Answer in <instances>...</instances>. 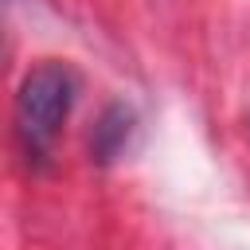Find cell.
<instances>
[{
  "label": "cell",
  "mask_w": 250,
  "mask_h": 250,
  "mask_svg": "<svg viewBox=\"0 0 250 250\" xmlns=\"http://www.w3.org/2000/svg\"><path fill=\"white\" fill-rule=\"evenodd\" d=\"M74 74L62 62H39L23 74L16 94V133L31 156H47L70 105H74Z\"/></svg>",
  "instance_id": "6da1fadb"
},
{
  "label": "cell",
  "mask_w": 250,
  "mask_h": 250,
  "mask_svg": "<svg viewBox=\"0 0 250 250\" xmlns=\"http://www.w3.org/2000/svg\"><path fill=\"white\" fill-rule=\"evenodd\" d=\"M129 129H133V113L125 105H109L102 113V121L94 125V156L98 160H113L125 145H129Z\"/></svg>",
  "instance_id": "7a4b0ae2"
}]
</instances>
